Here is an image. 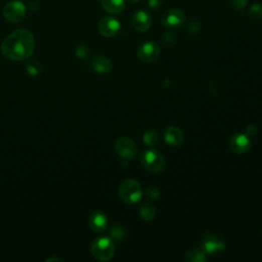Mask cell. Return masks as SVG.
<instances>
[{"instance_id":"obj_25","label":"cell","mask_w":262,"mask_h":262,"mask_svg":"<svg viewBox=\"0 0 262 262\" xmlns=\"http://www.w3.org/2000/svg\"><path fill=\"white\" fill-rule=\"evenodd\" d=\"M177 40H178V36L173 33H166L162 37V41L166 45H172L177 42Z\"/></svg>"},{"instance_id":"obj_19","label":"cell","mask_w":262,"mask_h":262,"mask_svg":"<svg viewBox=\"0 0 262 262\" xmlns=\"http://www.w3.org/2000/svg\"><path fill=\"white\" fill-rule=\"evenodd\" d=\"M142 140L145 144L149 145V147H154V145H156L158 143V140H159L158 132L155 129L147 130L143 133Z\"/></svg>"},{"instance_id":"obj_16","label":"cell","mask_w":262,"mask_h":262,"mask_svg":"<svg viewBox=\"0 0 262 262\" xmlns=\"http://www.w3.org/2000/svg\"><path fill=\"white\" fill-rule=\"evenodd\" d=\"M101 5L107 13L118 15L125 9V0H101Z\"/></svg>"},{"instance_id":"obj_15","label":"cell","mask_w":262,"mask_h":262,"mask_svg":"<svg viewBox=\"0 0 262 262\" xmlns=\"http://www.w3.org/2000/svg\"><path fill=\"white\" fill-rule=\"evenodd\" d=\"M92 68L99 74H108L113 69V63L105 55H98L92 61Z\"/></svg>"},{"instance_id":"obj_17","label":"cell","mask_w":262,"mask_h":262,"mask_svg":"<svg viewBox=\"0 0 262 262\" xmlns=\"http://www.w3.org/2000/svg\"><path fill=\"white\" fill-rule=\"evenodd\" d=\"M139 213L141 218L145 221H152L156 216V210L150 203H143L140 207Z\"/></svg>"},{"instance_id":"obj_2","label":"cell","mask_w":262,"mask_h":262,"mask_svg":"<svg viewBox=\"0 0 262 262\" xmlns=\"http://www.w3.org/2000/svg\"><path fill=\"white\" fill-rule=\"evenodd\" d=\"M142 195V190L140 185L131 179L125 180L119 188V196L121 200L127 205H133L137 203Z\"/></svg>"},{"instance_id":"obj_5","label":"cell","mask_w":262,"mask_h":262,"mask_svg":"<svg viewBox=\"0 0 262 262\" xmlns=\"http://www.w3.org/2000/svg\"><path fill=\"white\" fill-rule=\"evenodd\" d=\"M26 12L27 10L23 3L19 2V0H13V2L6 5L4 9V16L8 22L17 24L24 20L26 17Z\"/></svg>"},{"instance_id":"obj_9","label":"cell","mask_w":262,"mask_h":262,"mask_svg":"<svg viewBox=\"0 0 262 262\" xmlns=\"http://www.w3.org/2000/svg\"><path fill=\"white\" fill-rule=\"evenodd\" d=\"M185 21H186L185 14L183 13V11L179 9L169 10L162 17V23L164 24V26L171 29L181 27L183 24H185Z\"/></svg>"},{"instance_id":"obj_24","label":"cell","mask_w":262,"mask_h":262,"mask_svg":"<svg viewBox=\"0 0 262 262\" xmlns=\"http://www.w3.org/2000/svg\"><path fill=\"white\" fill-rule=\"evenodd\" d=\"M187 28L188 30L192 33H197L200 31L201 29V24L197 20H191L190 22L187 23Z\"/></svg>"},{"instance_id":"obj_3","label":"cell","mask_w":262,"mask_h":262,"mask_svg":"<svg viewBox=\"0 0 262 262\" xmlns=\"http://www.w3.org/2000/svg\"><path fill=\"white\" fill-rule=\"evenodd\" d=\"M92 253L99 261H109L115 254V246L113 241L108 237H101L92 244Z\"/></svg>"},{"instance_id":"obj_31","label":"cell","mask_w":262,"mask_h":262,"mask_svg":"<svg viewBox=\"0 0 262 262\" xmlns=\"http://www.w3.org/2000/svg\"><path fill=\"white\" fill-rule=\"evenodd\" d=\"M129 3H131V4H134V3H137V2H139V0H128Z\"/></svg>"},{"instance_id":"obj_26","label":"cell","mask_w":262,"mask_h":262,"mask_svg":"<svg viewBox=\"0 0 262 262\" xmlns=\"http://www.w3.org/2000/svg\"><path fill=\"white\" fill-rule=\"evenodd\" d=\"M230 4L236 10L243 11L248 4V0H230Z\"/></svg>"},{"instance_id":"obj_21","label":"cell","mask_w":262,"mask_h":262,"mask_svg":"<svg viewBox=\"0 0 262 262\" xmlns=\"http://www.w3.org/2000/svg\"><path fill=\"white\" fill-rule=\"evenodd\" d=\"M26 71L30 76H38L41 72V65L35 60L27 59L26 62Z\"/></svg>"},{"instance_id":"obj_18","label":"cell","mask_w":262,"mask_h":262,"mask_svg":"<svg viewBox=\"0 0 262 262\" xmlns=\"http://www.w3.org/2000/svg\"><path fill=\"white\" fill-rule=\"evenodd\" d=\"M185 259L189 262H205L206 253L202 250L192 249L186 253Z\"/></svg>"},{"instance_id":"obj_14","label":"cell","mask_w":262,"mask_h":262,"mask_svg":"<svg viewBox=\"0 0 262 262\" xmlns=\"http://www.w3.org/2000/svg\"><path fill=\"white\" fill-rule=\"evenodd\" d=\"M164 139L171 147H179V145L184 142L185 136L183 131L179 127L171 126L165 130Z\"/></svg>"},{"instance_id":"obj_7","label":"cell","mask_w":262,"mask_h":262,"mask_svg":"<svg viewBox=\"0 0 262 262\" xmlns=\"http://www.w3.org/2000/svg\"><path fill=\"white\" fill-rule=\"evenodd\" d=\"M115 150L120 157H122L126 160L134 158V156L137 153L136 144L129 137L118 138L117 141H116V143H115Z\"/></svg>"},{"instance_id":"obj_22","label":"cell","mask_w":262,"mask_h":262,"mask_svg":"<svg viewBox=\"0 0 262 262\" xmlns=\"http://www.w3.org/2000/svg\"><path fill=\"white\" fill-rule=\"evenodd\" d=\"M249 16L253 20H261L262 19V7L260 5H253L249 10Z\"/></svg>"},{"instance_id":"obj_23","label":"cell","mask_w":262,"mask_h":262,"mask_svg":"<svg viewBox=\"0 0 262 262\" xmlns=\"http://www.w3.org/2000/svg\"><path fill=\"white\" fill-rule=\"evenodd\" d=\"M76 54H77V56L79 57V59L84 60V59H86L87 56H89V54H90V49H89V47H87L86 45L80 44V45L77 47V49H76Z\"/></svg>"},{"instance_id":"obj_4","label":"cell","mask_w":262,"mask_h":262,"mask_svg":"<svg viewBox=\"0 0 262 262\" xmlns=\"http://www.w3.org/2000/svg\"><path fill=\"white\" fill-rule=\"evenodd\" d=\"M142 167L151 173H160L165 169L166 160L164 156L155 150L145 151L140 158Z\"/></svg>"},{"instance_id":"obj_29","label":"cell","mask_w":262,"mask_h":262,"mask_svg":"<svg viewBox=\"0 0 262 262\" xmlns=\"http://www.w3.org/2000/svg\"><path fill=\"white\" fill-rule=\"evenodd\" d=\"M247 133L250 135H255L257 133V128L254 125H250L247 128Z\"/></svg>"},{"instance_id":"obj_13","label":"cell","mask_w":262,"mask_h":262,"mask_svg":"<svg viewBox=\"0 0 262 262\" xmlns=\"http://www.w3.org/2000/svg\"><path fill=\"white\" fill-rule=\"evenodd\" d=\"M89 226L95 232H102L108 227V218L103 212L96 211L89 218Z\"/></svg>"},{"instance_id":"obj_11","label":"cell","mask_w":262,"mask_h":262,"mask_svg":"<svg viewBox=\"0 0 262 262\" xmlns=\"http://www.w3.org/2000/svg\"><path fill=\"white\" fill-rule=\"evenodd\" d=\"M201 246L204 252L210 255H213L216 252H220L225 249L224 242L211 234H208L203 238Z\"/></svg>"},{"instance_id":"obj_20","label":"cell","mask_w":262,"mask_h":262,"mask_svg":"<svg viewBox=\"0 0 262 262\" xmlns=\"http://www.w3.org/2000/svg\"><path fill=\"white\" fill-rule=\"evenodd\" d=\"M126 228L121 224H116L111 229V237L116 241H123L126 238Z\"/></svg>"},{"instance_id":"obj_10","label":"cell","mask_w":262,"mask_h":262,"mask_svg":"<svg viewBox=\"0 0 262 262\" xmlns=\"http://www.w3.org/2000/svg\"><path fill=\"white\" fill-rule=\"evenodd\" d=\"M229 148L236 154H246L251 148V141L247 135L237 133L231 137L229 141Z\"/></svg>"},{"instance_id":"obj_28","label":"cell","mask_w":262,"mask_h":262,"mask_svg":"<svg viewBox=\"0 0 262 262\" xmlns=\"http://www.w3.org/2000/svg\"><path fill=\"white\" fill-rule=\"evenodd\" d=\"M161 4V0H149V8L156 10L160 7Z\"/></svg>"},{"instance_id":"obj_1","label":"cell","mask_w":262,"mask_h":262,"mask_svg":"<svg viewBox=\"0 0 262 262\" xmlns=\"http://www.w3.org/2000/svg\"><path fill=\"white\" fill-rule=\"evenodd\" d=\"M35 49L33 34L27 29H18L11 33L2 44L3 54L7 59L21 62L29 59Z\"/></svg>"},{"instance_id":"obj_8","label":"cell","mask_w":262,"mask_h":262,"mask_svg":"<svg viewBox=\"0 0 262 262\" xmlns=\"http://www.w3.org/2000/svg\"><path fill=\"white\" fill-rule=\"evenodd\" d=\"M120 23L112 17L103 18L98 25L100 33L108 38L117 35L120 30Z\"/></svg>"},{"instance_id":"obj_6","label":"cell","mask_w":262,"mask_h":262,"mask_svg":"<svg viewBox=\"0 0 262 262\" xmlns=\"http://www.w3.org/2000/svg\"><path fill=\"white\" fill-rule=\"evenodd\" d=\"M161 55L160 46L154 41H148L141 44L137 50L138 59L144 63H153Z\"/></svg>"},{"instance_id":"obj_30","label":"cell","mask_w":262,"mask_h":262,"mask_svg":"<svg viewBox=\"0 0 262 262\" xmlns=\"http://www.w3.org/2000/svg\"><path fill=\"white\" fill-rule=\"evenodd\" d=\"M53 260H55V261H63L62 259H60V258H56V257H54V258H48L46 261H53Z\"/></svg>"},{"instance_id":"obj_12","label":"cell","mask_w":262,"mask_h":262,"mask_svg":"<svg viewBox=\"0 0 262 262\" xmlns=\"http://www.w3.org/2000/svg\"><path fill=\"white\" fill-rule=\"evenodd\" d=\"M132 26L138 32H147L152 26V17L148 12L138 11L132 17Z\"/></svg>"},{"instance_id":"obj_27","label":"cell","mask_w":262,"mask_h":262,"mask_svg":"<svg viewBox=\"0 0 262 262\" xmlns=\"http://www.w3.org/2000/svg\"><path fill=\"white\" fill-rule=\"evenodd\" d=\"M145 194H147V197L149 199L152 200H157L160 197V191L158 188H149Z\"/></svg>"}]
</instances>
